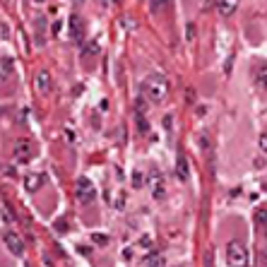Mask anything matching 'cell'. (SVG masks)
Wrapping results in <instances>:
<instances>
[{"label": "cell", "instance_id": "cell-22", "mask_svg": "<svg viewBox=\"0 0 267 267\" xmlns=\"http://www.w3.org/2000/svg\"><path fill=\"white\" fill-rule=\"evenodd\" d=\"M263 190H265V193H267V181H265V183H263Z\"/></svg>", "mask_w": 267, "mask_h": 267}, {"label": "cell", "instance_id": "cell-1", "mask_svg": "<svg viewBox=\"0 0 267 267\" xmlns=\"http://www.w3.org/2000/svg\"><path fill=\"white\" fill-rule=\"evenodd\" d=\"M140 92L142 96L152 101V104H161L164 99H166V94H169V80L159 75V72H154V75H147L142 84H140Z\"/></svg>", "mask_w": 267, "mask_h": 267}, {"label": "cell", "instance_id": "cell-16", "mask_svg": "<svg viewBox=\"0 0 267 267\" xmlns=\"http://www.w3.org/2000/svg\"><path fill=\"white\" fill-rule=\"evenodd\" d=\"M169 2H171V0H149V5H152V10H154V12L164 10V7H166Z\"/></svg>", "mask_w": 267, "mask_h": 267}, {"label": "cell", "instance_id": "cell-14", "mask_svg": "<svg viewBox=\"0 0 267 267\" xmlns=\"http://www.w3.org/2000/svg\"><path fill=\"white\" fill-rule=\"evenodd\" d=\"M145 267H164V255L161 253H149L147 258H145Z\"/></svg>", "mask_w": 267, "mask_h": 267}, {"label": "cell", "instance_id": "cell-5", "mask_svg": "<svg viewBox=\"0 0 267 267\" xmlns=\"http://www.w3.org/2000/svg\"><path fill=\"white\" fill-rule=\"evenodd\" d=\"M2 243H5V248L12 255H17V258L24 253V241H22L19 234H14V231H5V234H2Z\"/></svg>", "mask_w": 267, "mask_h": 267}, {"label": "cell", "instance_id": "cell-2", "mask_svg": "<svg viewBox=\"0 0 267 267\" xmlns=\"http://www.w3.org/2000/svg\"><path fill=\"white\" fill-rule=\"evenodd\" d=\"M224 258H227L229 267H248V263H251V251L246 248V243L231 241V243H227Z\"/></svg>", "mask_w": 267, "mask_h": 267}, {"label": "cell", "instance_id": "cell-6", "mask_svg": "<svg viewBox=\"0 0 267 267\" xmlns=\"http://www.w3.org/2000/svg\"><path fill=\"white\" fill-rule=\"evenodd\" d=\"M70 36L77 43H84V22H82L80 14H72L70 17Z\"/></svg>", "mask_w": 267, "mask_h": 267}, {"label": "cell", "instance_id": "cell-4", "mask_svg": "<svg viewBox=\"0 0 267 267\" xmlns=\"http://www.w3.org/2000/svg\"><path fill=\"white\" fill-rule=\"evenodd\" d=\"M12 157L14 161H19V164H27L31 157H34V145H31V140H17L12 147Z\"/></svg>", "mask_w": 267, "mask_h": 267}, {"label": "cell", "instance_id": "cell-17", "mask_svg": "<svg viewBox=\"0 0 267 267\" xmlns=\"http://www.w3.org/2000/svg\"><path fill=\"white\" fill-rule=\"evenodd\" d=\"M258 222H260V224H267V207L258 210Z\"/></svg>", "mask_w": 267, "mask_h": 267}, {"label": "cell", "instance_id": "cell-18", "mask_svg": "<svg viewBox=\"0 0 267 267\" xmlns=\"http://www.w3.org/2000/svg\"><path fill=\"white\" fill-rule=\"evenodd\" d=\"M142 183H145V181H142V174H140V171H135V176H133V186H135V188H140Z\"/></svg>", "mask_w": 267, "mask_h": 267}, {"label": "cell", "instance_id": "cell-21", "mask_svg": "<svg viewBox=\"0 0 267 267\" xmlns=\"http://www.w3.org/2000/svg\"><path fill=\"white\" fill-rule=\"evenodd\" d=\"M2 219H5V222H12V214H10V210H7V207H5V217H2Z\"/></svg>", "mask_w": 267, "mask_h": 267}, {"label": "cell", "instance_id": "cell-12", "mask_svg": "<svg viewBox=\"0 0 267 267\" xmlns=\"http://www.w3.org/2000/svg\"><path fill=\"white\" fill-rule=\"evenodd\" d=\"M176 176H178V181H183V183H186L188 176H190V166H188V159L183 154H178V159H176Z\"/></svg>", "mask_w": 267, "mask_h": 267}, {"label": "cell", "instance_id": "cell-15", "mask_svg": "<svg viewBox=\"0 0 267 267\" xmlns=\"http://www.w3.org/2000/svg\"><path fill=\"white\" fill-rule=\"evenodd\" d=\"M96 53H99V43H96V41L87 43V46L82 48V55H96Z\"/></svg>", "mask_w": 267, "mask_h": 267}, {"label": "cell", "instance_id": "cell-7", "mask_svg": "<svg viewBox=\"0 0 267 267\" xmlns=\"http://www.w3.org/2000/svg\"><path fill=\"white\" fill-rule=\"evenodd\" d=\"M147 186H149V193L154 195V200H161V198H164V178H161L159 174L147 176Z\"/></svg>", "mask_w": 267, "mask_h": 267}, {"label": "cell", "instance_id": "cell-10", "mask_svg": "<svg viewBox=\"0 0 267 267\" xmlns=\"http://www.w3.org/2000/svg\"><path fill=\"white\" fill-rule=\"evenodd\" d=\"M217 10L222 17H231V14L239 10V0H219L217 2Z\"/></svg>", "mask_w": 267, "mask_h": 267}, {"label": "cell", "instance_id": "cell-11", "mask_svg": "<svg viewBox=\"0 0 267 267\" xmlns=\"http://www.w3.org/2000/svg\"><path fill=\"white\" fill-rule=\"evenodd\" d=\"M253 77H255V84L260 89H267V63H258L253 70Z\"/></svg>", "mask_w": 267, "mask_h": 267}, {"label": "cell", "instance_id": "cell-19", "mask_svg": "<svg viewBox=\"0 0 267 267\" xmlns=\"http://www.w3.org/2000/svg\"><path fill=\"white\" fill-rule=\"evenodd\" d=\"M260 149H265V152H267V135H263V137H260Z\"/></svg>", "mask_w": 267, "mask_h": 267}, {"label": "cell", "instance_id": "cell-13", "mask_svg": "<svg viewBox=\"0 0 267 267\" xmlns=\"http://www.w3.org/2000/svg\"><path fill=\"white\" fill-rule=\"evenodd\" d=\"M36 87H39L41 94H51L53 92V80H51V75H48V72H39V77H36Z\"/></svg>", "mask_w": 267, "mask_h": 267}, {"label": "cell", "instance_id": "cell-9", "mask_svg": "<svg viewBox=\"0 0 267 267\" xmlns=\"http://www.w3.org/2000/svg\"><path fill=\"white\" fill-rule=\"evenodd\" d=\"M43 186V174H29L24 176V190L27 193H36Z\"/></svg>", "mask_w": 267, "mask_h": 267}, {"label": "cell", "instance_id": "cell-3", "mask_svg": "<svg viewBox=\"0 0 267 267\" xmlns=\"http://www.w3.org/2000/svg\"><path fill=\"white\" fill-rule=\"evenodd\" d=\"M75 195H77V202L89 205V202H94V198H96V188H94V183L89 178H77V181H75Z\"/></svg>", "mask_w": 267, "mask_h": 267}, {"label": "cell", "instance_id": "cell-8", "mask_svg": "<svg viewBox=\"0 0 267 267\" xmlns=\"http://www.w3.org/2000/svg\"><path fill=\"white\" fill-rule=\"evenodd\" d=\"M10 80H12V60L2 58L0 60V87H5Z\"/></svg>", "mask_w": 267, "mask_h": 267}, {"label": "cell", "instance_id": "cell-20", "mask_svg": "<svg viewBox=\"0 0 267 267\" xmlns=\"http://www.w3.org/2000/svg\"><path fill=\"white\" fill-rule=\"evenodd\" d=\"M94 241H96V243H106V236H101V234H94Z\"/></svg>", "mask_w": 267, "mask_h": 267}]
</instances>
